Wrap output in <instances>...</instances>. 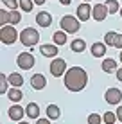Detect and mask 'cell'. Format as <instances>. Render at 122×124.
Segmentation results:
<instances>
[{"label": "cell", "instance_id": "1", "mask_svg": "<svg viewBox=\"0 0 122 124\" xmlns=\"http://www.w3.org/2000/svg\"><path fill=\"white\" fill-rule=\"evenodd\" d=\"M63 83H65V88L68 92H81L88 85V74L81 67H72L63 76Z\"/></svg>", "mask_w": 122, "mask_h": 124}, {"label": "cell", "instance_id": "2", "mask_svg": "<svg viewBox=\"0 0 122 124\" xmlns=\"http://www.w3.org/2000/svg\"><path fill=\"white\" fill-rule=\"evenodd\" d=\"M59 25H61V31H65L66 34H74L81 29V20L74 15H65L61 18Z\"/></svg>", "mask_w": 122, "mask_h": 124}, {"label": "cell", "instance_id": "3", "mask_svg": "<svg viewBox=\"0 0 122 124\" xmlns=\"http://www.w3.org/2000/svg\"><path fill=\"white\" fill-rule=\"evenodd\" d=\"M20 41H22L23 47H34L40 41V32L32 27H25L22 32H20Z\"/></svg>", "mask_w": 122, "mask_h": 124}, {"label": "cell", "instance_id": "4", "mask_svg": "<svg viewBox=\"0 0 122 124\" xmlns=\"http://www.w3.org/2000/svg\"><path fill=\"white\" fill-rule=\"evenodd\" d=\"M16 38H20V34L16 32L14 25H4L0 29V40L4 45H13L16 41Z\"/></svg>", "mask_w": 122, "mask_h": 124}, {"label": "cell", "instance_id": "5", "mask_svg": "<svg viewBox=\"0 0 122 124\" xmlns=\"http://www.w3.org/2000/svg\"><path fill=\"white\" fill-rule=\"evenodd\" d=\"M66 61L61 58H54L52 61H50V74L54 76V78H63V76L66 74Z\"/></svg>", "mask_w": 122, "mask_h": 124}, {"label": "cell", "instance_id": "6", "mask_svg": "<svg viewBox=\"0 0 122 124\" xmlns=\"http://www.w3.org/2000/svg\"><path fill=\"white\" fill-rule=\"evenodd\" d=\"M16 63H18V67L22 68V70H31V68L34 67L36 59L31 52H20L18 58H16Z\"/></svg>", "mask_w": 122, "mask_h": 124}, {"label": "cell", "instance_id": "7", "mask_svg": "<svg viewBox=\"0 0 122 124\" xmlns=\"http://www.w3.org/2000/svg\"><path fill=\"white\" fill-rule=\"evenodd\" d=\"M104 101H106L108 104H119L122 101V92L119 88H108V90L104 92Z\"/></svg>", "mask_w": 122, "mask_h": 124}, {"label": "cell", "instance_id": "8", "mask_svg": "<svg viewBox=\"0 0 122 124\" xmlns=\"http://www.w3.org/2000/svg\"><path fill=\"white\" fill-rule=\"evenodd\" d=\"M108 15H110V13H108L106 4H97V6H93L92 16H93L95 22H102V20H106V16H108Z\"/></svg>", "mask_w": 122, "mask_h": 124}, {"label": "cell", "instance_id": "9", "mask_svg": "<svg viewBox=\"0 0 122 124\" xmlns=\"http://www.w3.org/2000/svg\"><path fill=\"white\" fill-rule=\"evenodd\" d=\"M92 7L88 6V2H83L81 6H77V18L81 20V22H86L88 18L92 16Z\"/></svg>", "mask_w": 122, "mask_h": 124}, {"label": "cell", "instance_id": "10", "mask_svg": "<svg viewBox=\"0 0 122 124\" xmlns=\"http://www.w3.org/2000/svg\"><path fill=\"white\" fill-rule=\"evenodd\" d=\"M36 23L40 25V27H50V23H52V15L47 11H41L36 15Z\"/></svg>", "mask_w": 122, "mask_h": 124}, {"label": "cell", "instance_id": "11", "mask_svg": "<svg viewBox=\"0 0 122 124\" xmlns=\"http://www.w3.org/2000/svg\"><path fill=\"white\" fill-rule=\"evenodd\" d=\"M31 86L34 88V90H43L45 86H47V79H45L43 74H34L31 78Z\"/></svg>", "mask_w": 122, "mask_h": 124}, {"label": "cell", "instance_id": "12", "mask_svg": "<svg viewBox=\"0 0 122 124\" xmlns=\"http://www.w3.org/2000/svg\"><path fill=\"white\" fill-rule=\"evenodd\" d=\"M7 115H9L11 121H22L23 115H25V110L22 108V106L14 104V106H11V108L7 110Z\"/></svg>", "mask_w": 122, "mask_h": 124}, {"label": "cell", "instance_id": "13", "mask_svg": "<svg viewBox=\"0 0 122 124\" xmlns=\"http://www.w3.org/2000/svg\"><path fill=\"white\" fill-rule=\"evenodd\" d=\"M41 54H43L45 58H56L57 52H59V49H57V45H52V43H43L40 47Z\"/></svg>", "mask_w": 122, "mask_h": 124}, {"label": "cell", "instance_id": "14", "mask_svg": "<svg viewBox=\"0 0 122 124\" xmlns=\"http://www.w3.org/2000/svg\"><path fill=\"white\" fill-rule=\"evenodd\" d=\"M106 43H102V41H95L93 45H92V56L93 58H102L104 54H106Z\"/></svg>", "mask_w": 122, "mask_h": 124}, {"label": "cell", "instance_id": "15", "mask_svg": "<svg viewBox=\"0 0 122 124\" xmlns=\"http://www.w3.org/2000/svg\"><path fill=\"white\" fill-rule=\"evenodd\" d=\"M25 115H27L29 119H40V106H38L36 102H29V104L25 106Z\"/></svg>", "mask_w": 122, "mask_h": 124}, {"label": "cell", "instance_id": "16", "mask_svg": "<svg viewBox=\"0 0 122 124\" xmlns=\"http://www.w3.org/2000/svg\"><path fill=\"white\" fill-rule=\"evenodd\" d=\"M45 113H47V117L50 119V121H56V119L61 117V110L57 104H49L47 110H45Z\"/></svg>", "mask_w": 122, "mask_h": 124}, {"label": "cell", "instance_id": "17", "mask_svg": "<svg viewBox=\"0 0 122 124\" xmlns=\"http://www.w3.org/2000/svg\"><path fill=\"white\" fill-rule=\"evenodd\" d=\"M7 97H9V101H13L14 104H18V102L22 101V97H23V92L20 90V88L13 86V88H9V92H7Z\"/></svg>", "mask_w": 122, "mask_h": 124}, {"label": "cell", "instance_id": "18", "mask_svg": "<svg viewBox=\"0 0 122 124\" xmlns=\"http://www.w3.org/2000/svg\"><path fill=\"white\" fill-rule=\"evenodd\" d=\"M102 72H106V74H111V72H115L117 70V61L115 59H111V58H106L102 61Z\"/></svg>", "mask_w": 122, "mask_h": 124}, {"label": "cell", "instance_id": "19", "mask_svg": "<svg viewBox=\"0 0 122 124\" xmlns=\"http://www.w3.org/2000/svg\"><path fill=\"white\" fill-rule=\"evenodd\" d=\"M9 78V83H11V86H16V88H20L23 85V78L20 74H16V72H13V74L7 76Z\"/></svg>", "mask_w": 122, "mask_h": 124}, {"label": "cell", "instance_id": "20", "mask_svg": "<svg viewBox=\"0 0 122 124\" xmlns=\"http://www.w3.org/2000/svg\"><path fill=\"white\" fill-rule=\"evenodd\" d=\"M70 49H72L74 52H83V50L86 49V43H85V40L75 38V40H72V43H70Z\"/></svg>", "mask_w": 122, "mask_h": 124}, {"label": "cell", "instance_id": "21", "mask_svg": "<svg viewBox=\"0 0 122 124\" xmlns=\"http://www.w3.org/2000/svg\"><path fill=\"white\" fill-rule=\"evenodd\" d=\"M54 45H65L66 43V32L65 31H56V32H54Z\"/></svg>", "mask_w": 122, "mask_h": 124}, {"label": "cell", "instance_id": "22", "mask_svg": "<svg viewBox=\"0 0 122 124\" xmlns=\"http://www.w3.org/2000/svg\"><path fill=\"white\" fill-rule=\"evenodd\" d=\"M9 78L6 74H0V93H7L9 92Z\"/></svg>", "mask_w": 122, "mask_h": 124}, {"label": "cell", "instance_id": "23", "mask_svg": "<svg viewBox=\"0 0 122 124\" xmlns=\"http://www.w3.org/2000/svg\"><path fill=\"white\" fill-rule=\"evenodd\" d=\"M106 7H108V13H110V15H117V11H120V4L117 2V0H106Z\"/></svg>", "mask_w": 122, "mask_h": 124}, {"label": "cell", "instance_id": "24", "mask_svg": "<svg viewBox=\"0 0 122 124\" xmlns=\"http://www.w3.org/2000/svg\"><path fill=\"white\" fill-rule=\"evenodd\" d=\"M18 2H20V9L25 13H31L34 7V0H18Z\"/></svg>", "mask_w": 122, "mask_h": 124}, {"label": "cell", "instance_id": "25", "mask_svg": "<svg viewBox=\"0 0 122 124\" xmlns=\"http://www.w3.org/2000/svg\"><path fill=\"white\" fill-rule=\"evenodd\" d=\"M11 22V11H6V9H2L0 11V25H9Z\"/></svg>", "mask_w": 122, "mask_h": 124}, {"label": "cell", "instance_id": "26", "mask_svg": "<svg viewBox=\"0 0 122 124\" xmlns=\"http://www.w3.org/2000/svg\"><path fill=\"white\" fill-rule=\"evenodd\" d=\"M119 119H117V113H113V112H106L102 115V122H106V124H115Z\"/></svg>", "mask_w": 122, "mask_h": 124}, {"label": "cell", "instance_id": "27", "mask_svg": "<svg viewBox=\"0 0 122 124\" xmlns=\"http://www.w3.org/2000/svg\"><path fill=\"white\" fill-rule=\"evenodd\" d=\"M115 38H117V32H115V31L106 32V36H104V43L110 45V47H113V45H115Z\"/></svg>", "mask_w": 122, "mask_h": 124}, {"label": "cell", "instance_id": "28", "mask_svg": "<svg viewBox=\"0 0 122 124\" xmlns=\"http://www.w3.org/2000/svg\"><path fill=\"white\" fill-rule=\"evenodd\" d=\"M2 4L11 11H16V7H20V2H16V0H2Z\"/></svg>", "mask_w": 122, "mask_h": 124}, {"label": "cell", "instance_id": "29", "mask_svg": "<svg viewBox=\"0 0 122 124\" xmlns=\"http://www.w3.org/2000/svg\"><path fill=\"white\" fill-rule=\"evenodd\" d=\"M20 22H22V15H20L18 11H11V22H9V25H16Z\"/></svg>", "mask_w": 122, "mask_h": 124}, {"label": "cell", "instance_id": "30", "mask_svg": "<svg viewBox=\"0 0 122 124\" xmlns=\"http://www.w3.org/2000/svg\"><path fill=\"white\" fill-rule=\"evenodd\" d=\"M102 122V117L99 113H90L88 115V124H100Z\"/></svg>", "mask_w": 122, "mask_h": 124}, {"label": "cell", "instance_id": "31", "mask_svg": "<svg viewBox=\"0 0 122 124\" xmlns=\"http://www.w3.org/2000/svg\"><path fill=\"white\" fill-rule=\"evenodd\" d=\"M115 49H122V34H119L117 32V38H115Z\"/></svg>", "mask_w": 122, "mask_h": 124}, {"label": "cell", "instance_id": "32", "mask_svg": "<svg viewBox=\"0 0 122 124\" xmlns=\"http://www.w3.org/2000/svg\"><path fill=\"white\" fill-rule=\"evenodd\" d=\"M50 122H52V121H50L49 117L47 119H38V121H36V124H50Z\"/></svg>", "mask_w": 122, "mask_h": 124}, {"label": "cell", "instance_id": "33", "mask_svg": "<svg viewBox=\"0 0 122 124\" xmlns=\"http://www.w3.org/2000/svg\"><path fill=\"white\" fill-rule=\"evenodd\" d=\"M117 119L122 122V106H119V108H117Z\"/></svg>", "mask_w": 122, "mask_h": 124}, {"label": "cell", "instance_id": "34", "mask_svg": "<svg viewBox=\"0 0 122 124\" xmlns=\"http://www.w3.org/2000/svg\"><path fill=\"white\" fill-rule=\"evenodd\" d=\"M117 79H119L120 83H122V67H120V68H117Z\"/></svg>", "mask_w": 122, "mask_h": 124}, {"label": "cell", "instance_id": "35", "mask_svg": "<svg viewBox=\"0 0 122 124\" xmlns=\"http://www.w3.org/2000/svg\"><path fill=\"white\" fill-rule=\"evenodd\" d=\"M34 4H36V6H43L45 0H34Z\"/></svg>", "mask_w": 122, "mask_h": 124}, {"label": "cell", "instance_id": "36", "mask_svg": "<svg viewBox=\"0 0 122 124\" xmlns=\"http://www.w3.org/2000/svg\"><path fill=\"white\" fill-rule=\"evenodd\" d=\"M59 2L63 4V6H70V0H59Z\"/></svg>", "mask_w": 122, "mask_h": 124}, {"label": "cell", "instance_id": "37", "mask_svg": "<svg viewBox=\"0 0 122 124\" xmlns=\"http://www.w3.org/2000/svg\"><path fill=\"white\" fill-rule=\"evenodd\" d=\"M18 124H29V122H25V121H22V122H18Z\"/></svg>", "mask_w": 122, "mask_h": 124}, {"label": "cell", "instance_id": "38", "mask_svg": "<svg viewBox=\"0 0 122 124\" xmlns=\"http://www.w3.org/2000/svg\"><path fill=\"white\" fill-rule=\"evenodd\" d=\"M120 63H122V50H120Z\"/></svg>", "mask_w": 122, "mask_h": 124}, {"label": "cell", "instance_id": "39", "mask_svg": "<svg viewBox=\"0 0 122 124\" xmlns=\"http://www.w3.org/2000/svg\"><path fill=\"white\" fill-rule=\"evenodd\" d=\"M119 13H120V16H122V7H120V11H119Z\"/></svg>", "mask_w": 122, "mask_h": 124}, {"label": "cell", "instance_id": "40", "mask_svg": "<svg viewBox=\"0 0 122 124\" xmlns=\"http://www.w3.org/2000/svg\"><path fill=\"white\" fill-rule=\"evenodd\" d=\"M83 2H90V0H83Z\"/></svg>", "mask_w": 122, "mask_h": 124}]
</instances>
